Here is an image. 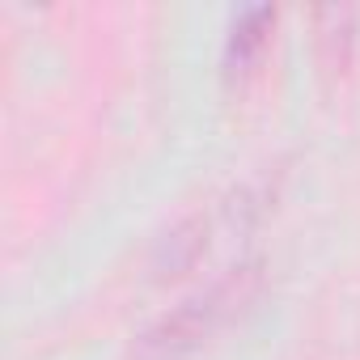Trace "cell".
Listing matches in <instances>:
<instances>
[{"mask_svg":"<svg viewBox=\"0 0 360 360\" xmlns=\"http://www.w3.org/2000/svg\"><path fill=\"white\" fill-rule=\"evenodd\" d=\"M255 284H259V263L229 267L221 280H212L208 288H200L183 305H174L165 318H157L136 339V347H131L127 360H187V356H195L250 301Z\"/></svg>","mask_w":360,"mask_h":360,"instance_id":"obj_1","label":"cell"},{"mask_svg":"<svg viewBox=\"0 0 360 360\" xmlns=\"http://www.w3.org/2000/svg\"><path fill=\"white\" fill-rule=\"evenodd\" d=\"M271 30H276V9H267V5H250L233 18V26L225 34V51H221L225 81H246L259 68V60L271 47Z\"/></svg>","mask_w":360,"mask_h":360,"instance_id":"obj_2","label":"cell"}]
</instances>
